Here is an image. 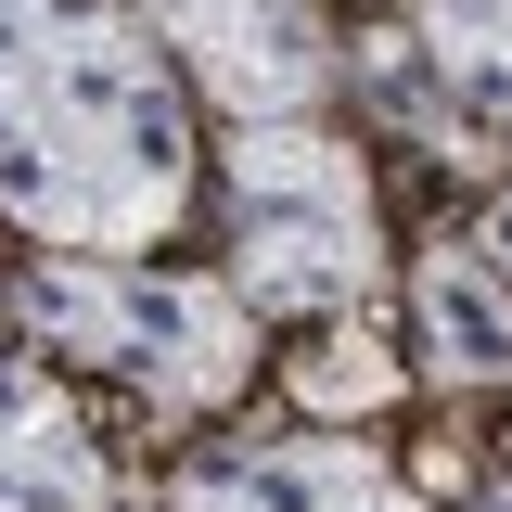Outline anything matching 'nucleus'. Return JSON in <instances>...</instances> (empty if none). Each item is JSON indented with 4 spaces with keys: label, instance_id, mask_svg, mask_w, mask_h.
I'll use <instances>...</instances> for the list:
<instances>
[{
    "label": "nucleus",
    "instance_id": "obj_8",
    "mask_svg": "<svg viewBox=\"0 0 512 512\" xmlns=\"http://www.w3.org/2000/svg\"><path fill=\"white\" fill-rule=\"evenodd\" d=\"M397 52L461 103V128H512V0H410Z\"/></svg>",
    "mask_w": 512,
    "mask_h": 512
},
{
    "label": "nucleus",
    "instance_id": "obj_11",
    "mask_svg": "<svg viewBox=\"0 0 512 512\" xmlns=\"http://www.w3.org/2000/svg\"><path fill=\"white\" fill-rule=\"evenodd\" d=\"M474 512H512V474H500V487H487V500H474Z\"/></svg>",
    "mask_w": 512,
    "mask_h": 512
},
{
    "label": "nucleus",
    "instance_id": "obj_4",
    "mask_svg": "<svg viewBox=\"0 0 512 512\" xmlns=\"http://www.w3.org/2000/svg\"><path fill=\"white\" fill-rule=\"evenodd\" d=\"M154 26V52L180 64V90L231 103V128H269V116H308L333 90V26L308 0H128Z\"/></svg>",
    "mask_w": 512,
    "mask_h": 512
},
{
    "label": "nucleus",
    "instance_id": "obj_9",
    "mask_svg": "<svg viewBox=\"0 0 512 512\" xmlns=\"http://www.w3.org/2000/svg\"><path fill=\"white\" fill-rule=\"evenodd\" d=\"M397 384H410V372H397V359H384V346H372V320H359V333H346V320H333V333H320L308 359H295V372H282V397H295V410H308L320 436H346V410H359V423H372V410H384V397H397Z\"/></svg>",
    "mask_w": 512,
    "mask_h": 512
},
{
    "label": "nucleus",
    "instance_id": "obj_6",
    "mask_svg": "<svg viewBox=\"0 0 512 512\" xmlns=\"http://www.w3.org/2000/svg\"><path fill=\"white\" fill-rule=\"evenodd\" d=\"M0 512H103V448L52 359L0 346Z\"/></svg>",
    "mask_w": 512,
    "mask_h": 512
},
{
    "label": "nucleus",
    "instance_id": "obj_7",
    "mask_svg": "<svg viewBox=\"0 0 512 512\" xmlns=\"http://www.w3.org/2000/svg\"><path fill=\"white\" fill-rule=\"evenodd\" d=\"M410 308H423V372H436V384H461V397H474V384L512 372V282L461 244V231H448V244H423Z\"/></svg>",
    "mask_w": 512,
    "mask_h": 512
},
{
    "label": "nucleus",
    "instance_id": "obj_10",
    "mask_svg": "<svg viewBox=\"0 0 512 512\" xmlns=\"http://www.w3.org/2000/svg\"><path fill=\"white\" fill-rule=\"evenodd\" d=\"M474 256H487V269H500V282H512V192H500V205H487V231H474Z\"/></svg>",
    "mask_w": 512,
    "mask_h": 512
},
{
    "label": "nucleus",
    "instance_id": "obj_1",
    "mask_svg": "<svg viewBox=\"0 0 512 512\" xmlns=\"http://www.w3.org/2000/svg\"><path fill=\"white\" fill-rule=\"evenodd\" d=\"M205 192L192 90L128 0H0V218L52 256H154Z\"/></svg>",
    "mask_w": 512,
    "mask_h": 512
},
{
    "label": "nucleus",
    "instance_id": "obj_5",
    "mask_svg": "<svg viewBox=\"0 0 512 512\" xmlns=\"http://www.w3.org/2000/svg\"><path fill=\"white\" fill-rule=\"evenodd\" d=\"M167 512H436L397 461H372L359 436H320V423H295V436H218L180 461V487H167Z\"/></svg>",
    "mask_w": 512,
    "mask_h": 512
},
{
    "label": "nucleus",
    "instance_id": "obj_2",
    "mask_svg": "<svg viewBox=\"0 0 512 512\" xmlns=\"http://www.w3.org/2000/svg\"><path fill=\"white\" fill-rule=\"evenodd\" d=\"M0 308L26 320V359L52 372H103L141 410H218L256 384V308L231 269H180V256H26L0 282Z\"/></svg>",
    "mask_w": 512,
    "mask_h": 512
},
{
    "label": "nucleus",
    "instance_id": "obj_3",
    "mask_svg": "<svg viewBox=\"0 0 512 512\" xmlns=\"http://www.w3.org/2000/svg\"><path fill=\"white\" fill-rule=\"evenodd\" d=\"M218 205H231V295L256 320H359L384 269V205H372V154L320 116H269L231 128L218 154Z\"/></svg>",
    "mask_w": 512,
    "mask_h": 512
}]
</instances>
